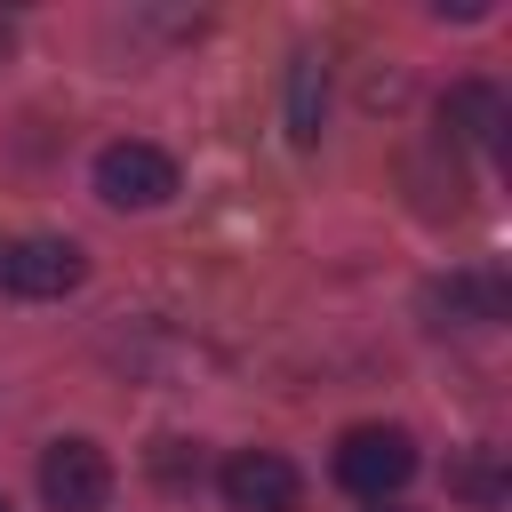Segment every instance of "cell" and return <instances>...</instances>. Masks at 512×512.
I'll list each match as a JSON object with an SVG mask.
<instances>
[{
  "instance_id": "obj_6",
  "label": "cell",
  "mask_w": 512,
  "mask_h": 512,
  "mask_svg": "<svg viewBox=\"0 0 512 512\" xmlns=\"http://www.w3.org/2000/svg\"><path fill=\"white\" fill-rule=\"evenodd\" d=\"M440 128H448L456 144H496V128H504V96H496L488 80H456V88L440 96Z\"/></svg>"
},
{
  "instance_id": "obj_1",
  "label": "cell",
  "mask_w": 512,
  "mask_h": 512,
  "mask_svg": "<svg viewBox=\"0 0 512 512\" xmlns=\"http://www.w3.org/2000/svg\"><path fill=\"white\" fill-rule=\"evenodd\" d=\"M336 480L360 496V504H392L408 480H416V440L400 424H352L336 440Z\"/></svg>"
},
{
  "instance_id": "obj_9",
  "label": "cell",
  "mask_w": 512,
  "mask_h": 512,
  "mask_svg": "<svg viewBox=\"0 0 512 512\" xmlns=\"http://www.w3.org/2000/svg\"><path fill=\"white\" fill-rule=\"evenodd\" d=\"M456 496H472V504H496V496H504V480H496V464H488V456H472V464H456Z\"/></svg>"
},
{
  "instance_id": "obj_13",
  "label": "cell",
  "mask_w": 512,
  "mask_h": 512,
  "mask_svg": "<svg viewBox=\"0 0 512 512\" xmlns=\"http://www.w3.org/2000/svg\"><path fill=\"white\" fill-rule=\"evenodd\" d=\"M0 512H16V504H8V496H0Z\"/></svg>"
},
{
  "instance_id": "obj_2",
  "label": "cell",
  "mask_w": 512,
  "mask_h": 512,
  "mask_svg": "<svg viewBox=\"0 0 512 512\" xmlns=\"http://www.w3.org/2000/svg\"><path fill=\"white\" fill-rule=\"evenodd\" d=\"M96 200L104 208H160V200H176V160L160 144L120 136L96 152Z\"/></svg>"
},
{
  "instance_id": "obj_5",
  "label": "cell",
  "mask_w": 512,
  "mask_h": 512,
  "mask_svg": "<svg viewBox=\"0 0 512 512\" xmlns=\"http://www.w3.org/2000/svg\"><path fill=\"white\" fill-rule=\"evenodd\" d=\"M216 480H224L232 512H296L304 504V480H296V464L280 448H240V456H224Z\"/></svg>"
},
{
  "instance_id": "obj_7",
  "label": "cell",
  "mask_w": 512,
  "mask_h": 512,
  "mask_svg": "<svg viewBox=\"0 0 512 512\" xmlns=\"http://www.w3.org/2000/svg\"><path fill=\"white\" fill-rule=\"evenodd\" d=\"M424 312H448V320H504V280H496V272L432 280V288H424ZM448 320H440V328H448Z\"/></svg>"
},
{
  "instance_id": "obj_4",
  "label": "cell",
  "mask_w": 512,
  "mask_h": 512,
  "mask_svg": "<svg viewBox=\"0 0 512 512\" xmlns=\"http://www.w3.org/2000/svg\"><path fill=\"white\" fill-rule=\"evenodd\" d=\"M40 496H48V512H96L112 496V456L96 440H48L40 448Z\"/></svg>"
},
{
  "instance_id": "obj_3",
  "label": "cell",
  "mask_w": 512,
  "mask_h": 512,
  "mask_svg": "<svg viewBox=\"0 0 512 512\" xmlns=\"http://www.w3.org/2000/svg\"><path fill=\"white\" fill-rule=\"evenodd\" d=\"M80 280H88V256H80L72 240H48V232H32V240H0V288H8V296L48 304V296H72Z\"/></svg>"
},
{
  "instance_id": "obj_12",
  "label": "cell",
  "mask_w": 512,
  "mask_h": 512,
  "mask_svg": "<svg viewBox=\"0 0 512 512\" xmlns=\"http://www.w3.org/2000/svg\"><path fill=\"white\" fill-rule=\"evenodd\" d=\"M368 512H408V504H368Z\"/></svg>"
},
{
  "instance_id": "obj_8",
  "label": "cell",
  "mask_w": 512,
  "mask_h": 512,
  "mask_svg": "<svg viewBox=\"0 0 512 512\" xmlns=\"http://www.w3.org/2000/svg\"><path fill=\"white\" fill-rule=\"evenodd\" d=\"M320 112H328V72H320V56H296L288 64V136L320 144Z\"/></svg>"
},
{
  "instance_id": "obj_11",
  "label": "cell",
  "mask_w": 512,
  "mask_h": 512,
  "mask_svg": "<svg viewBox=\"0 0 512 512\" xmlns=\"http://www.w3.org/2000/svg\"><path fill=\"white\" fill-rule=\"evenodd\" d=\"M8 48H16V24H8V16H0V56H8Z\"/></svg>"
},
{
  "instance_id": "obj_10",
  "label": "cell",
  "mask_w": 512,
  "mask_h": 512,
  "mask_svg": "<svg viewBox=\"0 0 512 512\" xmlns=\"http://www.w3.org/2000/svg\"><path fill=\"white\" fill-rule=\"evenodd\" d=\"M152 472H160L168 488H184V480L200 472V456H184V440H160V448H152Z\"/></svg>"
}]
</instances>
